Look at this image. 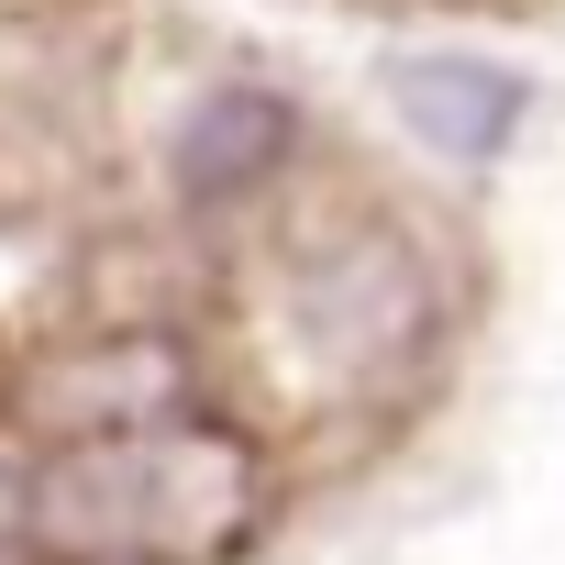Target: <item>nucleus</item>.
Segmentation results:
<instances>
[{
  "label": "nucleus",
  "mask_w": 565,
  "mask_h": 565,
  "mask_svg": "<svg viewBox=\"0 0 565 565\" xmlns=\"http://www.w3.org/2000/svg\"><path fill=\"white\" fill-rule=\"evenodd\" d=\"M244 521V477L200 433H111L89 455H56L23 499V532L45 554H189Z\"/></svg>",
  "instance_id": "nucleus-1"
},
{
  "label": "nucleus",
  "mask_w": 565,
  "mask_h": 565,
  "mask_svg": "<svg viewBox=\"0 0 565 565\" xmlns=\"http://www.w3.org/2000/svg\"><path fill=\"white\" fill-rule=\"evenodd\" d=\"M289 333H300L311 377H399L433 333V277L388 222L311 233L289 255Z\"/></svg>",
  "instance_id": "nucleus-2"
},
{
  "label": "nucleus",
  "mask_w": 565,
  "mask_h": 565,
  "mask_svg": "<svg viewBox=\"0 0 565 565\" xmlns=\"http://www.w3.org/2000/svg\"><path fill=\"white\" fill-rule=\"evenodd\" d=\"M399 111H411V134L422 145H444V156H499L510 145V122H521V78L510 67H477V56H411L399 78Z\"/></svg>",
  "instance_id": "nucleus-3"
},
{
  "label": "nucleus",
  "mask_w": 565,
  "mask_h": 565,
  "mask_svg": "<svg viewBox=\"0 0 565 565\" xmlns=\"http://www.w3.org/2000/svg\"><path fill=\"white\" fill-rule=\"evenodd\" d=\"M277 156H289V111H277L266 89H211L178 134V189L189 200H244Z\"/></svg>",
  "instance_id": "nucleus-4"
}]
</instances>
